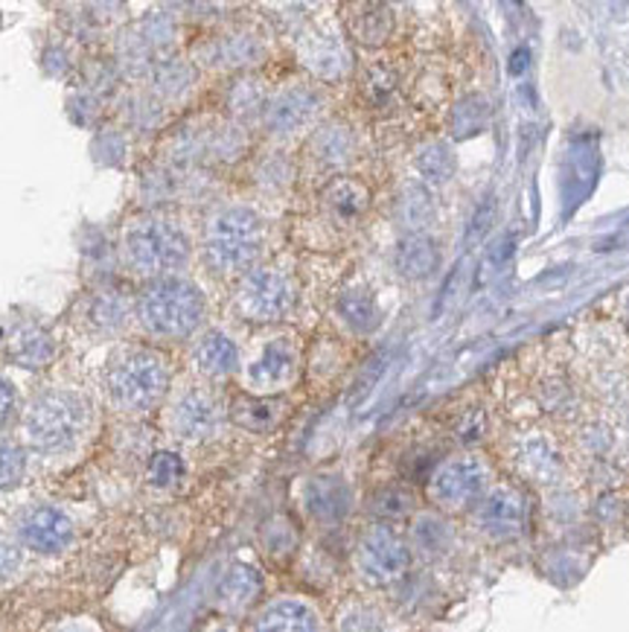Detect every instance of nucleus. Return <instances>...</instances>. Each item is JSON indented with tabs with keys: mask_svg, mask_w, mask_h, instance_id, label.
Returning <instances> with one entry per match:
<instances>
[{
	"mask_svg": "<svg viewBox=\"0 0 629 632\" xmlns=\"http://www.w3.org/2000/svg\"><path fill=\"white\" fill-rule=\"evenodd\" d=\"M193 236L169 211H137L120 227L117 257L141 283L182 274L193 259Z\"/></svg>",
	"mask_w": 629,
	"mask_h": 632,
	"instance_id": "f257e3e1",
	"label": "nucleus"
},
{
	"mask_svg": "<svg viewBox=\"0 0 629 632\" xmlns=\"http://www.w3.org/2000/svg\"><path fill=\"white\" fill-rule=\"evenodd\" d=\"M205 320V292L184 274L141 283L134 295V324L152 342H187L198 336Z\"/></svg>",
	"mask_w": 629,
	"mask_h": 632,
	"instance_id": "f03ea898",
	"label": "nucleus"
},
{
	"mask_svg": "<svg viewBox=\"0 0 629 632\" xmlns=\"http://www.w3.org/2000/svg\"><path fill=\"white\" fill-rule=\"evenodd\" d=\"M173 367L157 347L120 344L103 367V390L109 402L123 414H146L169 394Z\"/></svg>",
	"mask_w": 629,
	"mask_h": 632,
	"instance_id": "7ed1b4c3",
	"label": "nucleus"
},
{
	"mask_svg": "<svg viewBox=\"0 0 629 632\" xmlns=\"http://www.w3.org/2000/svg\"><path fill=\"white\" fill-rule=\"evenodd\" d=\"M266 248V222L248 204L216 207L202 227V259L216 277H245Z\"/></svg>",
	"mask_w": 629,
	"mask_h": 632,
	"instance_id": "20e7f679",
	"label": "nucleus"
},
{
	"mask_svg": "<svg viewBox=\"0 0 629 632\" xmlns=\"http://www.w3.org/2000/svg\"><path fill=\"white\" fill-rule=\"evenodd\" d=\"M94 420L91 399L76 388H44L24 411V440L41 455H64L85 440Z\"/></svg>",
	"mask_w": 629,
	"mask_h": 632,
	"instance_id": "39448f33",
	"label": "nucleus"
},
{
	"mask_svg": "<svg viewBox=\"0 0 629 632\" xmlns=\"http://www.w3.org/2000/svg\"><path fill=\"white\" fill-rule=\"evenodd\" d=\"M298 289L291 274L277 266H257L236 283L234 306L248 324H277L291 313Z\"/></svg>",
	"mask_w": 629,
	"mask_h": 632,
	"instance_id": "423d86ee",
	"label": "nucleus"
},
{
	"mask_svg": "<svg viewBox=\"0 0 629 632\" xmlns=\"http://www.w3.org/2000/svg\"><path fill=\"white\" fill-rule=\"evenodd\" d=\"M300 353L291 338H271L243 367V383L254 397H275L298 379Z\"/></svg>",
	"mask_w": 629,
	"mask_h": 632,
	"instance_id": "0eeeda50",
	"label": "nucleus"
},
{
	"mask_svg": "<svg viewBox=\"0 0 629 632\" xmlns=\"http://www.w3.org/2000/svg\"><path fill=\"white\" fill-rule=\"evenodd\" d=\"M409 546H405L391 528H385V524L370 528V531L359 539V546H355V569L373 585L396 583V580L409 571Z\"/></svg>",
	"mask_w": 629,
	"mask_h": 632,
	"instance_id": "6e6552de",
	"label": "nucleus"
},
{
	"mask_svg": "<svg viewBox=\"0 0 629 632\" xmlns=\"http://www.w3.org/2000/svg\"><path fill=\"white\" fill-rule=\"evenodd\" d=\"M166 422L178 440L187 444H205L221 426V406L207 388H184L175 394L169 408H166Z\"/></svg>",
	"mask_w": 629,
	"mask_h": 632,
	"instance_id": "1a4fd4ad",
	"label": "nucleus"
},
{
	"mask_svg": "<svg viewBox=\"0 0 629 632\" xmlns=\"http://www.w3.org/2000/svg\"><path fill=\"white\" fill-rule=\"evenodd\" d=\"M323 96L309 85H286L268 100L262 125L271 137H298L321 118Z\"/></svg>",
	"mask_w": 629,
	"mask_h": 632,
	"instance_id": "9d476101",
	"label": "nucleus"
},
{
	"mask_svg": "<svg viewBox=\"0 0 629 632\" xmlns=\"http://www.w3.org/2000/svg\"><path fill=\"white\" fill-rule=\"evenodd\" d=\"M134 327V295L103 283L82 297V329L96 338H120Z\"/></svg>",
	"mask_w": 629,
	"mask_h": 632,
	"instance_id": "9b49d317",
	"label": "nucleus"
},
{
	"mask_svg": "<svg viewBox=\"0 0 629 632\" xmlns=\"http://www.w3.org/2000/svg\"><path fill=\"white\" fill-rule=\"evenodd\" d=\"M487 487V467L481 458H455L443 463L429 481L432 499L443 510H464L484 496Z\"/></svg>",
	"mask_w": 629,
	"mask_h": 632,
	"instance_id": "f8f14e48",
	"label": "nucleus"
},
{
	"mask_svg": "<svg viewBox=\"0 0 629 632\" xmlns=\"http://www.w3.org/2000/svg\"><path fill=\"white\" fill-rule=\"evenodd\" d=\"M262 53H266L262 41L254 32L230 30L196 44L189 62L196 68H213V71H239V68H251L260 62Z\"/></svg>",
	"mask_w": 629,
	"mask_h": 632,
	"instance_id": "ddd939ff",
	"label": "nucleus"
},
{
	"mask_svg": "<svg viewBox=\"0 0 629 632\" xmlns=\"http://www.w3.org/2000/svg\"><path fill=\"white\" fill-rule=\"evenodd\" d=\"M18 539L35 554H62L73 542L71 516L50 504L27 510L18 522Z\"/></svg>",
	"mask_w": 629,
	"mask_h": 632,
	"instance_id": "4468645a",
	"label": "nucleus"
},
{
	"mask_svg": "<svg viewBox=\"0 0 629 632\" xmlns=\"http://www.w3.org/2000/svg\"><path fill=\"white\" fill-rule=\"evenodd\" d=\"M55 338L39 320H16L7 333L3 353L12 365L24 370H41L55 359Z\"/></svg>",
	"mask_w": 629,
	"mask_h": 632,
	"instance_id": "2eb2a0df",
	"label": "nucleus"
},
{
	"mask_svg": "<svg viewBox=\"0 0 629 632\" xmlns=\"http://www.w3.org/2000/svg\"><path fill=\"white\" fill-rule=\"evenodd\" d=\"M196 79V64L189 62V59H182L178 53H173L161 59V62H155V68L149 71L143 88H146L155 100L164 102L166 109H173V105H182V102L193 94Z\"/></svg>",
	"mask_w": 629,
	"mask_h": 632,
	"instance_id": "dca6fc26",
	"label": "nucleus"
},
{
	"mask_svg": "<svg viewBox=\"0 0 629 632\" xmlns=\"http://www.w3.org/2000/svg\"><path fill=\"white\" fill-rule=\"evenodd\" d=\"M189 361L196 367V374L207 376V379H225V376H234L243 367L239 347L221 329L202 333L193 344V350H189Z\"/></svg>",
	"mask_w": 629,
	"mask_h": 632,
	"instance_id": "f3484780",
	"label": "nucleus"
},
{
	"mask_svg": "<svg viewBox=\"0 0 629 632\" xmlns=\"http://www.w3.org/2000/svg\"><path fill=\"white\" fill-rule=\"evenodd\" d=\"M303 508L318 522H341V519H347L350 508H353V490H350L344 478H309L307 487H303Z\"/></svg>",
	"mask_w": 629,
	"mask_h": 632,
	"instance_id": "a211bd4d",
	"label": "nucleus"
},
{
	"mask_svg": "<svg viewBox=\"0 0 629 632\" xmlns=\"http://www.w3.org/2000/svg\"><path fill=\"white\" fill-rule=\"evenodd\" d=\"M525 524V504L519 492L498 487L478 504V528L489 539H511Z\"/></svg>",
	"mask_w": 629,
	"mask_h": 632,
	"instance_id": "6ab92c4d",
	"label": "nucleus"
},
{
	"mask_svg": "<svg viewBox=\"0 0 629 632\" xmlns=\"http://www.w3.org/2000/svg\"><path fill=\"white\" fill-rule=\"evenodd\" d=\"M120 123L126 125L128 134H155L166 120V105L146 91L143 85H126L114 96Z\"/></svg>",
	"mask_w": 629,
	"mask_h": 632,
	"instance_id": "aec40b11",
	"label": "nucleus"
},
{
	"mask_svg": "<svg viewBox=\"0 0 629 632\" xmlns=\"http://www.w3.org/2000/svg\"><path fill=\"white\" fill-rule=\"evenodd\" d=\"M254 632H321V621L303 601L283 598L262 609L254 621Z\"/></svg>",
	"mask_w": 629,
	"mask_h": 632,
	"instance_id": "412c9836",
	"label": "nucleus"
},
{
	"mask_svg": "<svg viewBox=\"0 0 629 632\" xmlns=\"http://www.w3.org/2000/svg\"><path fill=\"white\" fill-rule=\"evenodd\" d=\"M260 571L245 565V562H236L234 569H230L219 583V606L228 609V612H245V609L260 598Z\"/></svg>",
	"mask_w": 629,
	"mask_h": 632,
	"instance_id": "4be33fe9",
	"label": "nucleus"
},
{
	"mask_svg": "<svg viewBox=\"0 0 629 632\" xmlns=\"http://www.w3.org/2000/svg\"><path fill=\"white\" fill-rule=\"evenodd\" d=\"M370 204V193L355 179H332L323 190V207L339 222L359 220Z\"/></svg>",
	"mask_w": 629,
	"mask_h": 632,
	"instance_id": "5701e85b",
	"label": "nucleus"
},
{
	"mask_svg": "<svg viewBox=\"0 0 629 632\" xmlns=\"http://www.w3.org/2000/svg\"><path fill=\"white\" fill-rule=\"evenodd\" d=\"M355 152V137L350 129L344 125L332 123V125H323L318 132L312 134V157L318 161L321 166H332V170H339L344 166Z\"/></svg>",
	"mask_w": 629,
	"mask_h": 632,
	"instance_id": "b1692460",
	"label": "nucleus"
},
{
	"mask_svg": "<svg viewBox=\"0 0 629 632\" xmlns=\"http://www.w3.org/2000/svg\"><path fill=\"white\" fill-rule=\"evenodd\" d=\"M396 268L402 277L409 281H420L437 268V245L432 243V236L411 234L405 236L396 248Z\"/></svg>",
	"mask_w": 629,
	"mask_h": 632,
	"instance_id": "393cba45",
	"label": "nucleus"
},
{
	"mask_svg": "<svg viewBox=\"0 0 629 632\" xmlns=\"http://www.w3.org/2000/svg\"><path fill=\"white\" fill-rule=\"evenodd\" d=\"M336 309H339V318L344 320L353 333H370V329L379 324L377 297H373V292L370 289H364V286L347 289L344 295L339 297Z\"/></svg>",
	"mask_w": 629,
	"mask_h": 632,
	"instance_id": "a878e982",
	"label": "nucleus"
},
{
	"mask_svg": "<svg viewBox=\"0 0 629 632\" xmlns=\"http://www.w3.org/2000/svg\"><path fill=\"white\" fill-rule=\"evenodd\" d=\"M307 64L312 68L318 77L336 79L347 71L350 64V53H347L344 41H339L336 35H323V39H314L307 44Z\"/></svg>",
	"mask_w": 629,
	"mask_h": 632,
	"instance_id": "bb28decb",
	"label": "nucleus"
},
{
	"mask_svg": "<svg viewBox=\"0 0 629 632\" xmlns=\"http://www.w3.org/2000/svg\"><path fill=\"white\" fill-rule=\"evenodd\" d=\"M230 417H234V422H239V426L248 431H268L275 429L277 420H280V406H277L271 397H254V394H245V397H239L234 402Z\"/></svg>",
	"mask_w": 629,
	"mask_h": 632,
	"instance_id": "cd10ccee",
	"label": "nucleus"
},
{
	"mask_svg": "<svg viewBox=\"0 0 629 632\" xmlns=\"http://www.w3.org/2000/svg\"><path fill=\"white\" fill-rule=\"evenodd\" d=\"M146 481L155 490H173L184 481V461L175 452H155L146 467Z\"/></svg>",
	"mask_w": 629,
	"mask_h": 632,
	"instance_id": "c85d7f7f",
	"label": "nucleus"
},
{
	"mask_svg": "<svg viewBox=\"0 0 629 632\" xmlns=\"http://www.w3.org/2000/svg\"><path fill=\"white\" fill-rule=\"evenodd\" d=\"M417 170L429 184H443L452 175V170H455V161H452V152L446 146L432 143V146H425L417 155Z\"/></svg>",
	"mask_w": 629,
	"mask_h": 632,
	"instance_id": "c756f323",
	"label": "nucleus"
},
{
	"mask_svg": "<svg viewBox=\"0 0 629 632\" xmlns=\"http://www.w3.org/2000/svg\"><path fill=\"white\" fill-rule=\"evenodd\" d=\"M27 455L24 449L12 440H0V492L16 487L24 478Z\"/></svg>",
	"mask_w": 629,
	"mask_h": 632,
	"instance_id": "7c9ffc66",
	"label": "nucleus"
},
{
	"mask_svg": "<svg viewBox=\"0 0 629 632\" xmlns=\"http://www.w3.org/2000/svg\"><path fill=\"white\" fill-rule=\"evenodd\" d=\"M368 16L355 18V39L362 41V44H382L388 32H391V18L382 7H368L364 9Z\"/></svg>",
	"mask_w": 629,
	"mask_h": 632,
	"instance_id": "2f4dec72",
	"label": "nucleus"
},
{
	"mask_svg": "<svg viewBox=\"0 0 629 632\" xmlns=\"http://www.w3.org/2000/svg\"><path fill=\"white\" fill-rule=\"evenodd\" d=\"M339 632H385V621L377 609L350 606L339 618Z\"/></svg>",
	"mask_w": 629,
	"mask_h": 632,
	"instance_id": "473e14b6",
	"label": "nucleus"
},
{
	"mask_svg": "<svg viewBox=\"0 0 629 632\" xmlns=\"http://www.w3.org/2000/svg\"><path fill=\"white\" fill-rule=\"evenodd\" d=\"M432 216V202L425 187H409L402 195V220L409 222L411 227H423Z\"/></svg>",
	"mask_w": 629,
	"mask_h": 632,
	"instance_id": "72a5a7b5",
	"label": "nucleus"
},
{
	"mask_svg": "<svg viewBox=\"0 0 629 632\" xmlns=\"http://www.w3.org/2000/svg\"><path fill=\"white\" fill-rule=\"evenodd\" d=\"M414 537H417V546L423 548L425 554H437L443 546H446V528H443L434 516H423L414 528Z\"/></svg>",
	"mask_w": 629,
	"mask_h": 632,
	"instance_id": "f704fd0d",
	"label": "nucleus"
},
{
	"mask_svg": "<svg viewBox=\"0 0 629 632\" xmlns=\"http://www.w3.org/2000/svg\"><path fill=\"white\" fill-rule=\"evenodd\" d=\"M21 569V548L16 539H9L7 533H0V583L9 578H16V571Z\"/></svg>",
	"mask_w": 629,
	"mask_h": 632,
	"instance_id": "c9c22d12",
	"label": "nucleus"
},
{
	"mask_svg": "<svg viewBox=\"0 0 629 632\" xmlns=\"http://www.w3.org/2000/svg\"><path fill=\"white\" fill-rule=\"evenodd\" d=\"M409 508L411 499L402 490H385L373 499V510H377L379 516H402L409 513Z\"/></svg>",
	"mask_w": 629,
	"mask_h": 632,
	"instance_id": "e433bc0d",
	"label": "nucleus"
},
{
	"mask_svg": "<svg viewBox=\"0 0 629 632\" xmlns=\"http://www.w3.org/2000/svg\"><path fill=\"white\" fill-rule=\"evenodd\" d=\"M12 411H16V390H12V385L7 379H0V429L7 426Z\"/></svg>",
	"mask_w": 629,
	"mask_h": 632,
	"instance_id": "4c0bfd02",
	"label": "nucleus"
},
{
	"mask_svg": "<svg viewBox=\"0 0 629 632\" xmlns=\"http://www.w3.org/2000/svg\"><path fill=\"white\" fill-rule=\"evenodd\" d=\"M62 632H76V630H62Z\"/></svg>",
	"mask_w": 629,
	"mask_h": 632,
	"instance_id": "58836bf2",
	"label": "nucleus"
}]
</instances>
